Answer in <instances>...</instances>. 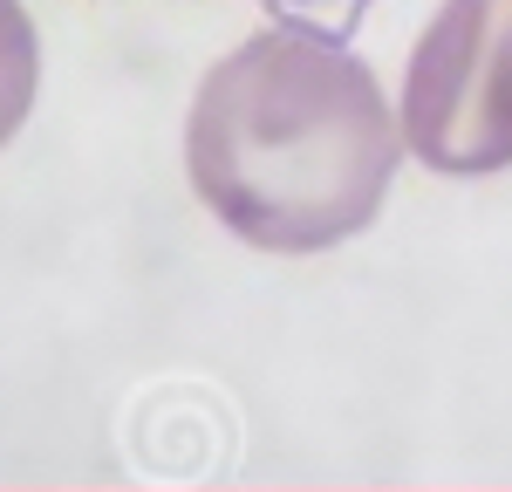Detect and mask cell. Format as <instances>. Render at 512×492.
Segmentation results:
<instances>
[{
  "label": "cell",
  "mask_w": 512,
  "mask_h": 492,
  "mask_svg": "<svg viewBox=\"0 0 512 492\" xmlns=\"http://www.w3.org/2000/svg\"><path fill=\"white\" fill-rule=\"evenodd\" d=\"M403 123L349 48L308 28L226 48L185 117V178L205 212L260 253L355 240L390 192Z\"/></svg>",
  "instance_id": "1"
},
{
  "label": "cell",
  "mask_w": 512,
  "mask_h": 492,
  "mask_svg": "<svg viewBox=\"0 0 512 492\" xmlns=\"http://www.w3.org/2000/svg\"><path fill=\"white\" fill-rule=\"evenodd\" d=\"M403 144L431 171L512 164V0H444L403 69Z\"/></svg>",
  "instance_id": "2"
},
{
  "label": "cell",
  "mask_w": 512,
  "mask_h": 492,
  "mask_svg": "<svg viewBox=\"0 0 512 492\" xmlns=\"http://www.w3.org/2000/svg\"><path fill=\"white\" fill-rule=\"evenodd\" d=\"M41 89V41L35 21L21 14V0H0V144L28 123Z\"/></svg>",
  "instance_id": "3"
}]
</instances>
